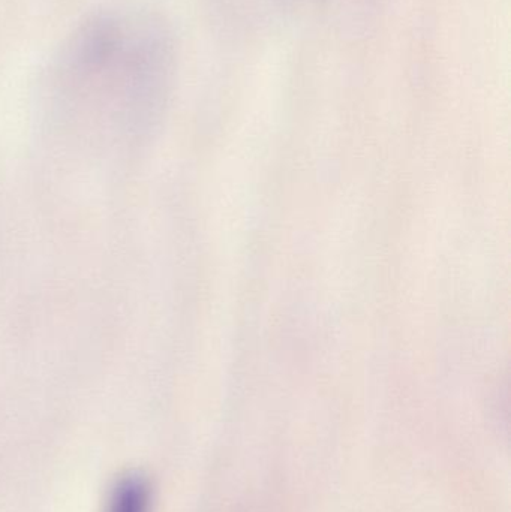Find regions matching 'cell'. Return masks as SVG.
Returning <instances> with one entry per match:
<instances>
[{
    "label": "cell",
    "instance_id": "2",
    "mask_svg": "<svg viewBox=\"0 0 511 512\" xmlns=\"http://www.w3.org/2000/svg\"><path fill=\"white\" fill-rule=\"evenodd\" d=\"M152 490L149 481L140 474L120 478L111 492L107 512H149Z\"/></svg>",
    "mask_w": 511,
    "mask_h": 512
},
{
    "label": "cell",
    "instance_id": "1",
    "mask_svg": "<svg viewBox=\"0 0 511 512\" xmlns=\"http://www.w3.org/2000/svg\"><path fill=\"white\" fill-rule=\"evenodd\" d=\"M177 65L176 35L161 11L137 0L108 3L54 51L45 92L69 119L135 134L161 116Z\"/></svg>",
    "mask_w": 511,
    "mask_h": 512
},
{
    "label": "cell",
    "instance_id": "4",
    "mask_svg": "<svg viewBox=\"0 0 511 512\" xmlns=\"http://www.w3.org/2000/svg\"><path fill=\"white\" fill-rule=\"evenodd\" d=\"M215 2L222 3V2H225V0H215Z\"/></svg>",
    "mask_w": 511,
    "mask_h": 512
},
{
    "label": "cell",
    "instance_id": "3",
    "mask_svg": "<svg viewBox=\"0 0 511 512\" xmlns=\"http://www.w3.org/2000/svg\"><path fill=\"white\" fill-rule=\"evenodd\" d=\"M276 2L282 6V9H293L294 6L297 8V6L303 2L314 3V5H321V3L326 2V0H276Z\"/></svg>",
    "mask_w": 511,
    "mask_h": 512
}]
</instances>
